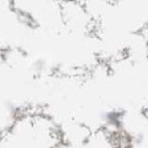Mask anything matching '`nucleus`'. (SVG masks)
<instances>
[]
</instances>
